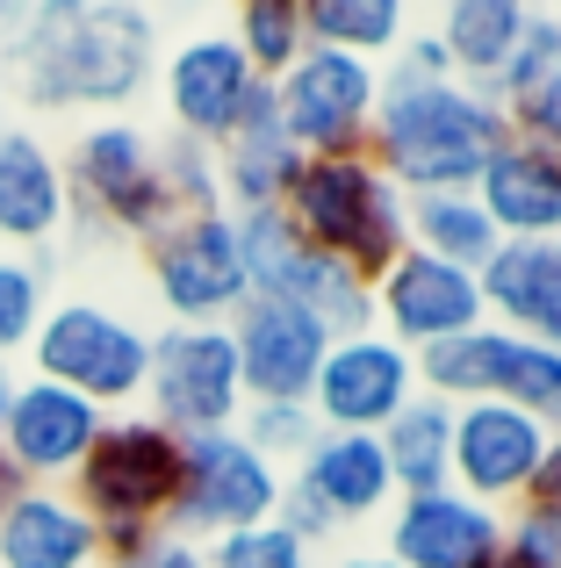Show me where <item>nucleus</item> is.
<instances>
[{
    "label": "nucleus",
    "mask_w": 561,
    "mask_h": 568,
    "mask_svg": "<svg viewBox=\"0 0 561 568\" xmlns=\"http://www.w3.org/2000/svg\"><path fill=\"white\" fill-rule=\"evenodd\" d=\"M0 87L43 115H123L159 80V14L137 0H37L0 37Z\"/></svg>",
    "instance_id": "obj_1"
},
{
    "label": "nucleus",
    "mask_w": 561,
    "mask_h": 568,
    "mask_svg": "<svg viewBox=\"0 0 561 568\" xmlns=\"http://www.w3.org/2000/svg\"><path fill=\"white\" fill-rule=\"evenodd\" d=\"M511 138L504 101L490 87L468 80H404L381 72L375 130H367V159L396 194H468L482 159Z\"/></svg>",
    "instance_id": "obj_2"
},
{
    "label": "nucleus",
    "mask_w": 561,
    "mask_h": 568,
    "mask_svg": "<svg viewBox=\"0 0 561 568\" xmlns=\"http://www.w3.org/2000/svg\"><path fill=\"white\" fill-rule=\"evenodd\" d=\"M280 216L295 223V237L332 260L360 266L367 281H381L396 260L410 252V231H404V194L381 181V166L367 152H346V159H303Z\"/></svg>",
    "instance_id": "obj_3"
},
{
    "label": "nucleus",
    "mask_w": 561,
    "mask_h": 568,
    "mask_svg": "<svg viewBox=\"0 0 561 568\" xmlns=\"http://www.w3.org/2000/svg\"><path fill=\"white\" fill-rule=\"evenodd\" d=\"M29 375L58 382L72 396H86L94 410H123V403H144V375H152V332L137 317L109 303H86V295H65V303L43 310L37 338H29Z\"/></svg>",
    "instance_id": "obj_4"
},
{
    "label": "nucleus",
    "mask_w": 561,
    "mask_h": 568,
    "mask_svg": "<svg viewBox=\"0 0 561 568\" xmlns=\"http://www.w3.org/2000/svg\"><path fill=\"white\" fill-rule=\"evenodd\" d=\"M58 166H65L72 216L94 223L101 237H137V245H152L173 223L166 181H159V138L144 123H130V115L86 123Z\"/></svg>",
    "instance_id": "obj_5"
},
{
    "label": "nucleus",
    "mask_w": 561,
    "mask_h": 568,
    "mask_svg": "<svg viewBox=\"0 0 561 568\" xmlns=\"http://www.w3.org/2000/svg\"><path fill=\"white\" fill-rule=\"evenodd\" d=\"M418 388L447 403H511V410L561 432V353L526 332H504V324H476L447 346H425Z\"/></svg>",
    "instance_id": "obj_6"
},
{
    "label": "nucleus",
    "mask_w": 561,
    "mask_h": 568,
    "mask_svg": "<svg viewBox=\"0 0 561 568\" xmlns=\"http://www.w3.org/2000/svg\"><path fill=\"white\" fill-rule=\"evenodd\" d=\"M65 489L94 526H159L166 532L173 489H181V432H166L144 410H115Z\"/></svg>",
    "instance_id": "obj_7"
},
{
    "label": "nucleus",
    "mask_w": 561,
    "mask_h": 568,
    "mask_svg": "<svg viewBox=\"0 0 561 568\" xmlns=\"http://www.w3.org/2000/svg\"><path fill=\"white\" fill-rule=\"evenodd\" d=\"M280 489L288 475L274 460H259L253 446L231 432H202V439H181V489H173V511H166V532L187 547H210V540H231L245 526H267L280 511Z\"/></svg>",
    "instance_id": "obj_8"
},
{
    "label": "nucleus",
    "mask_w": 561,
    "mask_h": 568,
    "mask_svg": "<svg viewBox=\"0 0 561 568\" xmlns=\"http://www.w3.org/2000/svg\"><path fill=\"white\" fill-rule=\"evenodd\" d=\"M245 410L238 346L231 324H166L152 332V375H144V417H159L181 439L231 432Z\"/></svg>",
    "instance_id": "obj_9"
},
{
    "label": "nucleus",
    "mask_w": 561,
    "mask_h": 568,
    "mask_svg": "<svg viewBox=\"0 0 561 568\" xmlns=\"http://www.w3.org/2000/svg\"><path fill=\"white\" fill-rule=\"evenodd\" d=\"M144 274H152V295H159V310H166V324H231L238 303L253 295L231 209L173 216L166 231L144 245Z\"/></svg>",
    "instance_id": "obj_10"
},
{
    "label": "nucleus",
    "mask_w": 561,
    "mask_h": 568,
    "mask_svg": "<svg viewBox=\"0 0 561 568\" xmlns=\"http://www.w3.org/2000/svg\"><path fill=\"white\" fill-rule=\"evenodd\" d=\"M375 101H381V65L346 58V51H324V43H309V51L274 80V115H280V130L295 138L303 159L367 152Z\"/></svg>",
    "instance_id": "obj_11"
},
{
    "label": "nucleus",
    "mask_w": 561,
    "mask_h": 568,
    "mask_svg": "<svg viewBox=\"0 0 561 568\" xmlns=\"http://www.w3.org/2000/svg\"><path fill=\"white\" fill-rule=\"evenodd\" d=\"M259 72L245 65V51L231 43V29H195L159 58V101H166V130L195 144H224L238 130L245 101H253Z\"/></svg>",
    "instance_id": "obj_12"
},
{
    "label": "nucleus",
    "mask_w": 561,
    "mask_h": 568,
    "mask_svg": "<svg viewBox=\"0 0 561 568\" xmlns=\"http://www.w3.org/2000/svg\"><path fill=\"white\" fill-rule=\"evenodd\" d=\"M109 410H94L86 396L58 382H14L8 417H0V460L14 468V483H37V489H65L80 475V460L94 454Z\"/></svg>",
    "instance_id": "obj_13"
},
{
    "label": "nucleus",
    "mask_w": 561,
    "mask_h": 568,
    "mask_svg": "<svg viewBox=\"0 0 561 568\" xmlns=\"http://www.w3.org/2000/svg\"><path fill=\"white\" fill-rule=\"evenodd\" d=\"M231 346H238L245 403H309L332 332L288 295H245L238 317H231Z\"/></svg>",
    "instance_id": "obj_14"
},
{
    "label": "nucleus",
    "mask_w": 561,
    "mask_h": 568,
    "mask_svg": "<svg viewBox=\"0 0 561 568\" xmlns=\"http://www.w3.org/2000/svg\"><path fill=\"white\" fill-rule=\"evenodd\" d=\"M554 432L511 403H453V489L490 511H519Z\"/></svg>",
    "instance_id": "obj_15"
},
{
    "label": "nucleus",
    "mask_w": 561,
    "mask_h": 568,
    "mask_svg": "<svg viewBox=\"0 0 561 568\" xmlns=\"http://www.w3.org/2000/svg\"><path fill=\"white\" fill-rule=\"evenodd\" d=\"M410 396H418V353H404L389 332H353L332 338L309 410L324 432H381Z\"/></svg>",
    "instance_id": "obj_16"
},
{
    "label": "nucleus",
    "mask_w": 561,
    "mask_h": 568,
    "mask_svg": "<svg viewBox=\"0 0 561 568\" xmlns=\"http://www.w3.org/2000/svg\"><path fill=\"white\" fill-rule=\"evenodd\" d=\"M482 317V288L476 274L447 260H425V252H404L389 274L375 281V332H389L404 353H425V346H447V338L476 332Z\"/></svg>",
    "instance_id": "obj_17"
},
{
    "label": "nucleus",
    "mask_w": 561,
    "mask_h": 568,
    "mask_svg": "<svg viewBox=\"0 0 561 568\" xmlns=\"http://www.w3.org/2000/svg\"><path fill=\"white\" fill-rule=\"evenodd\" d=\"M381 555L396 568H476L504 547V511L461 497V489H432V497H396L381 518Z\"/></svg>",
    "instance_id": "obj_18"
},
{
    "label": "nucleus",
    "mask_w": 561,
    "mask_h": 568,
    "mask_svg": "<svg viewBox=\"0 0 561 568\" xmlns=\"http://www.w3.org/2000/svg\"><path fill=\"white\" fill-rule=\"evenodd\" d=\"M72 223V194H65V166L37 130L8 123L0 130V252H29L58 245V231Z\"/></svg>",
    "instance_id": "obj_19"
},
{
    "label": "nucleus",
    "mask_w": 561,
    "mask_h": 568,
    "mask_svg": "<svg viewBox=\"0 0 561 568\" xmlns=\"http://www.w3.org/2000/svg\"><path fill=\"white\" fill-rule=\"evenodd\" d=\"M295 173H303V152H295V138L280 130V115H274V87L259 80L253 101H245V115H238V130L216 144L224 209H231V216L280 209V202H288V187H295Z\"/></svg>",
    "instance_id": "obj_20"
},
{
    "label": "nucleus",
    "mask_w": 561,
    "mask_h": 568,
    "mask_svg": "<svg viewBox=\"0 0 561 568\" xmlns=\"http://www.w3.org/2000/svg\"><path fill=\"white\" fill-rule=\"evenodd\" d=\"M476 202L504 245H554L561 237V159L504 138L476 173Z\"/></svg>",
    "instance_id": "obj_21"
},
{
    "label": "nucleus",
    "mask_w": 561,
    "mask_h": 568,
    "mask_svg": "<svg viewBox=\"0 0 561 568\" xmlns=\"http://www.w3.org/2000/svg\"><path fill=\"white\" fill-rule=\"evenodd\" d=\"M288 483H303L338 518V532L367 526V518H389V504H396V475H389V454H381L375 432H317V446L288 468Z\"/></svg>",
    "instance_id": "obj_22"
},
{
    "label": "nucleus",
    "mask_w": 561,
    "mask_h": 568,
    "mask_svg": "<svg viewBox=\"0 0 561 568\" xmlns=\"http://www.w3.org/2000/svg\"><path fill=\"white\" fill-rule=\"evenodd\" d=\"M0 568H101V526L72 489L22 483L0 504Z\"/></svg>",
    "instance_id": "obj_23"
},
{
    "label": "nucleus",
    "mask_w": 561,
    "mask_h": 568,
    "mask_svg": "<svg viewBox=\"0 0 561 568\" xmlns=\"http://www.w3.org/2000/svg\"><path fill=\"white\" fill-rule=\"evenodd\" d=\"M375 439H381V454H389L396 497H432V489L453 483V403L447 396H425L418 388Z\"/></svg>",
    "instance_id": "obj_24"
},
{
    "label": "nucleus",
    "mask_w": 561,
    "mask_h": 568,
    "mask_svg": "<svg viewBox=\"0 0 561 568\" xmlns=\"http://www.w3.org/2000/svg\"><path fill=\"white\" fill-rule=\"evenodd\" d=\"M519 29H526V0H447L439 22H432V37L447 43L453 80L497 87V72H504L511 51H519Z\"/></svg>",
    "instance_id": "obj_25"
},
{
    "label": "nucleus",
    "mask_w": 561,
    "mask_h": 568,
    "mask_svg": "<svg viewBox=\"0 0 561 568\" xmlns=\"http://www.w3.org/2000/svg\"><path fill=\"white\" fill-rule=\"evenodd\" d=\"M404 231H410V252L447 260V266H461V274H482L490 252L504 245L497 223L482 216L476 187H468V194H410V202H404Z\"/></svg>",
    "instance_id": "obj_26"
},
{
    "label": "nucleus",
    "mask_w": 561,
    "mask_h": 568,
    "mask_svg": "<svg viewBox=\"0 0 561 568\" xmlns=\"http://www.w3.org/2000/svg\"><path fill=\"white\" fill-rule=\"evenodd\" d=\"M280 295H288V303H303L332 338L375 332V281H367L360 266H346V260H332V252H317V245L295 252V266H288V281H280Z\"/></svg>",
    "instance_id": "obj_27"
},
{
    "label": "nucleus",
    "mask_w": 561,
    "mask_h": 568,
    "mask_svg": "<svg viewBox=\"0 0 561 568\" xmlns=\"http://www.w3.org/2000/svg\"><path fill=\"white\" fill-rule=\"evenodd\" d=\"M303 29H309V43H324V51L389 65L396 43L410 37V8L404 0H317V8H303Z\"/></svg>",
    "instance_id": "obj_28"
},
{
    "label": "nucleus",
    "mask_w": 561,
    "mask_h": 568,
    "mask_svg": "<svg viewBox=\"0 0 561 568\" xmlns=\"http://www.w3.org/2000/svg\"><path fill=\"white\" fill-rule=\"evenodd\" d=\"M231 43L245 51V65L259 72V80H280V72L295 65V58L309 51V29H303V8H288V0H245L238 14H231Z\"/></svg>",
    "instance_id": "obj_29"
},
{
    "label": "nucleus",
    "mask_w": 561,
    "mask_h": 568,
    "mask_svg": "<svg viewBox=\"0 0 561 568\" xmlns=\"http://www.w3.org/2000/svg\"><path fill=\"white\" fill-rule=\"evenodd\" d=\"M561 87V8H526V29H519V51L511 65L497 72L490 94L504 101H533V94H554Z\"/></svg>",
    "instance_id": "obj_30"
},
{
    "label": "nucleus",
    "mask_w": 561,
    "mask_h": 568,
    "mask_svg": "<svg viewBox=\"0 0 561 568\" xmlns=\"http://www.w3.org/2000/svg\"><path fill=\"white\" fill-rule=\"evenodd\" d=\"M43 310H51V266L29 252H0V361L29 353Z\"/></svg>",
    "instance_id": "obj_31"
},
{
    "label": "nucleus",
    "mask_w": 561,
    "mask_h": 568,
    "mask_svg": "<svg viewBox=\"0 0 561 568\" xmlns=\"http://www.w3.org/2000/svg\"><path fill=\"white\" fill-rule=\"evenodd\" d=\"M317 410H309V403H245L238 410V439L253 446L259 460H274L280 475L295 468V460L309 454V446H317Z\"/></svg>",
    "instance_id": "obj_32"
},
{
    "label": "nucleus",
    "mask_w": 561,
    "mask_h": 568,
    "mask_svg": "<svg viewBox=\"0 0 561 568\" xmlns=\"http://www.w3.org/2000/svg\"><path fill=\"white\" fill-rule=\"evenodd\" d=\"M159 181H166V202L173 216H210L224 209V181H216V152L195 138H159Z\"/></svg>",
    "instance_id": "obj_33"
},
{
    "label": "nucleus",
    "mask_w": 561,
    "mask_h": 568,
    "mask_svg": "<svg viewBox=\"0 0 561 568\" xmlns=\"http://www.w3.org/2000/svg\"><path fill=\"white\" fill-rule=\"evenodd\" d=\"M202 555H210V568H317V547H303L280 518L245 526V532H231V540H210Z\"/></svg>",
    "instance_id": "obj_34"
},
{
    "label": "nucleus",
    "mask_w": 561,
    "mask_h": 568,
    "mask_svg": "<svg viewBox=\"0 0 561 568\" xmlns=\"http://www.w3.org/2000/svg\"><path fill=\"white\" fill-rule=\"evenodd\" d=\"M511 568H561V504H519L504 511V547Z\"/></svg>",
    "instance_id": "obj_35"
},
{
    "label": "nucleus",
    "mask_w": 561,
    "mask_h": 568,
    "mask_svg": "<svg viewBox=\"0 0 561 568\" xmlns=\"http://www.w3.org/2000/svg\"><path fill=\"white\" fill-rule=\"evenodd\" d=\"M526 338L561 353V237L540 245V281H533V317H526Z\"/></svg>",
    "instance_id": "obj_36"
},
{
    "label": "nucleus",
    "mask_w": 561,
    "mask_h": 568,
    "mask_svg": "<svg viewBox=\"0 0 561 568\" xmlns=\"http://www.w3.org/2000/svg\"><path fill=\"white\" fill-rule=\"evenodd\" d=\"M381 72H404V80H453V58H447V43L432 37V22H410V37L396 43V58Z\"/></svg>",
    "instance_id": "obj_37"
},
{
    "label": "nucleus",
    "mask_w": 561,
    "mask_h": 568,
    "mask_svg": "<svg viewBox=\"0 0 561 568\" xmlns=\"http://www.w3.org/2000/svg\"><path fill=\"white\" fill-rule=\"evenodd\" d=\"M274 518H280V526H288L303 547H324V540H338V518L324 511V504L309 497L303 483H288V489H280V511H274Z\"/></svg>",
    "instance_id": "obj_38"
},
{
    "label": "nucleus",
    "mask_w": 561,
    "mask_h": 568,
    "mask_svg": "<svg viewBox=\"0 0 561 568\" xmlns=\"http://www.w3.org/2000/svg\"><path fill=\"white\" fill-rule=\"evenodd\" d=\"M526 504H561V432L548 439V460H540L533 489H526Z\"/></svg>",
    "instance_id": "obj_39"
},
{
    "label": "nucleus",
    "mask_w": 561,
    "mask_h": 568,
    "mask_svg": "<svg viewBox=\"0 0 561 568\" xmlns=\"http://www.w3.org/2000/svg\"><path fill=\"white\" fill-rule=\"evenodd\" d=\"M144 568H210V555H202V547H187V540H173V532H166V540L152 547V561H144Z\"/></svg>",
    "instance_id": "obj_40"
},
{
    "label": "nucleus",
    "mask_w": 561,
    "mask_h": 568,
    "mask_svg": "<svg viewBox=\"0 0 561 568\" xmlns=\"http://www.w3.org/2000/svg\"><path fill=\"white\" fill-rule=\"evenodd\" d=\"M317 568H396L389 555H367V547H360V555H332V561H317Z\"/></svg>",
    "instance_id": "obj_41"
},
{
    "label": "nucleus",
    "mask_w": 561,
    "mask_h": 568,
    "mask_svg": "<svg viewBox=\"0 0 561 568\" xmlns=\"http://www.w3.org/2000/svg\"><path fill=\"white\" fill-rule=\"evenodd\" d=\"M8 396H14V367L0 361V417H8Z\"/></svg>",
    "instance_id": "obj_42"
},
{
    "label": "nucleus",
    "mask_w": 561,
    "mask_h": 568,
    "mask_svg": "<svg viewBox=\"0 0 561 568\" xmlns=\"http://www.w3.org/2000/svg\"><path fill=\"white\" fill-rule=\"evenodd\" d=\"M14 489H22V483H14V468H8V460H0V504H8Z\"/></svg>",
    "instance_id": "obj_43"
},
{
    "label": "nucleus",
    "mask_w": 561,
    "mask_h": 568,
    "mask_svg": "<svg viewBox=\"0 0 561 568\" xmlns=\"http://www.w3.org/2000/svg\"><path fill=\"white\" fill-rule=\"evenodd\" d=\"M14 14H22V8H14V0H0V37H8V29H14Z\"/></svg>",
    "instance_id": "obj_44"
},
{
    "label": "nucleus",
    "mask_w": 561,
    "mask_h": 568,
    "mask_svg": "<svg viewBox=\"0 0 561 568\" xmlns=\"http://www.w3.org/2000/svg\"><path fill=\"white\" fill-rule=\"evenodd\" d=\"M0 130H8V87H0Z\"/></svg>",
    "instance_id": "obj_45"
},
{
    "label": "nucleus",
    "mask_w": 561,
    "mask_h": 568,
    "mask_svg": "<svg viewBox=\"0 0 561 568\" xmlns=\"http://www.w3.org/2000/svg\"><path fill=\"white\" fill-rule=\"evenodd\" d=\"M476 568H511V561H504V555H490V561H476Z\"/></svg>",
    "instance_id": "obj_46"
}]
</instances>
